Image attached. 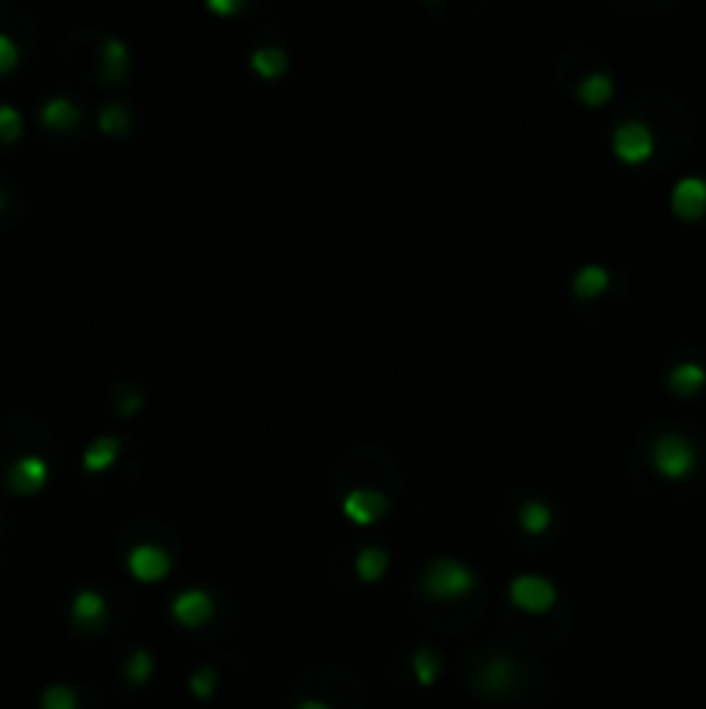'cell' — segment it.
Listing matches in <instances>:
<instances>
[{"label": "cell", "mask_w": 706, "mask_h": 709, "mask_svg": "<svg viewBox=\"0 0 706 709\" xmlns=\"http://www.w3.org/2000/svg\"><path fill=\"white\" fill-rule=\"evenodd\" d=\"M475 585H478L475 571H471L468 564L454 561V557H440V561H433L423 575V588H426V595H433V599H461V595H468Z\"/></svg>", "instance_id": "obj_1"}, {"label": "cell", "mask_w": 706, "mask_h": 709, "mask_svg": "<svg viewBox=\"0 0 706 709\" xmlns=\"http://www.w3.org/2000/svg\"><path fill=\"white\" fill-rule=\"evenodd\" d=\"M651 467L662 474L665 481H682L693 474L696 467V447L679 433H665L651 447Z\"/></svg>", "instance_id": "obj_2"}, {"label": "cell", "mask_w": 706, "mask_h": 709, "mask_svg": "<svg viewBox=\"0 0 706 709\" xmlns=\"http://www.w3.org/2000/svg\"><path fill=\"white\" fill-rule=\"evenodd\" d=\"M509 599H513V606L523 609V613L544 616L558 606V588L540 575H516L513 582H509Z\"/></svg>", "instance_id": "obj_3"}, {"label": "cell", "mask_w": 706, "mask_h": 709, "mask_svg": "<svg viewBox=\"0 0 706 709\" xmlns=\"http://www.w3.org/2000/svg\"><path fill=\"white\" fill-rule=\"evenodd\" d=\"M613 153L627 167H641V163H648L655 156V135L644 122H623L613 132Z\"/></svg>", "instance_id": "obj_4"}, {"label": "cell", "mask_w": 706, "mask_h": 709, "mask_svg": "<svg viewBox=\"0 0 706 709\" xmlns=\"http://www.w3.org/2000/svg\"><path fill=\"white\" fill-rule=\"evenodd\" d=\"M129 571L132 578H139L142 585H156L163 582V578L170 575V568H174V561H170V554L163 547H156V543H139V547L129 550Z\"/></svg>", "instance_id": "obj_5"}, {"label": "cell", "mask_w": 706, "mask_h": 709, "mask_svg": "<svg viewBox=\"0 0 706 709\" xmlns=\"http://www.w3.org/2000/svg\"><path fill=\"white\" fill-rule=\"evenodd\" d=\"M672 211L682 222H700L706 215V180L703 177H682L672 187Z\"/></svg>", "instance_id": "obj_6"}, {"label": "cell", "mask_w": 706, "mask_h": 709, "mask_svg": "<svg viewBox=\"0 0 706 709\" xmlns=\"http://www.w3.org/2000/svg\"><path fill=\"white\" fill-rule=\"evenodd\" d=\"M385 512L388 499L381 492H371V488H353L347 499H343V516L357 526H374Z\"/></svg>", "instance_id": "obj_7"}, {"label": "cell", "mask_w": 706, "mask_h": 709, "mask_svg": "<svg viewBox=\"0 0 706 709\" xmlns=\"http://www.w3.org/2000/svg\"><path fill=\"white\" fill-rule=\"evenodd\" d=\"M45 481H49V464H45L42 457H21L14 460V467L7 471V488H11L14 495H35L45 488Z\"/></svg>", "instance_id": "obj_8"}, {"label": "cell", "mask_w": 706, "mask_h": 709, "mask_svg": "<svg viewBox=\"0 0 706 709\" xmlns=\"http://www.w3.org/2000/svg\"><path fill=\"white\" fill-rule=\"evenodd\" d=\"M170 613H174V620L180 626H205L215 613V602L205 588H187V592H180L174 599Z\"/></svg>", "instance_id": "obj_9"}, {"label": "cell", "mask_w": 706, "mask_h": 709, "mask_svg": "<svg viewBox=\"0 0 706 709\" xmlns=\"http://www.w3.org/2000/svg\"><path fill=\"white\" fill-rule=\"evenodd\" d=\"M513 678H516V665L506 658V654H495L488 658L475 675V685L485 692V696H506L513 689Z\"/></svg>", "instance_id": "obj_10"}, {"label": "cell", "mask_w": 706, "mask_h": 709, "mask_svg": "<svg viewBox=\"0 0 706 709\" xmlns=\"http://www.w3.org/2000/svg\"><path fill=\"white\" fill-rule=\"evenodd\" d=\"M703 384H706V367L696 364V360H682V364H675L672 371H668V388L682 398L700 395Z\"/></svg>", "instance_id": "obj_11"}, {"label": "cell", "mask_w": 706, "mask_h": 709, "mask_svg": "<svg viewBox=\"0 0 706 709\" xmlns=\"http://www.w3.org/2000/svg\"><path fill=\"white\" fill-rule=\"evenodd\" d=\"M104 613H108V602H104L101 592H94V588H84V592L73 595V606H70L73 623L97 626V623L104 620Z\"/></svg>", "instance_id": "obj_12"}, {"label": "cell", "mask_w": 706, "mask_h": 709, "mask_svg": "<svg viewBox=\"0 0 706 709\" xmlns=\"http://www.w3.org/2000/svg\"><path fill=\"white\" fill-rule=\"evenodd\" d=\"M80 108L66 97H52V101L42 104V125L52 128V132H70L73 125H80Z\"/></svg>", "instance_id": "obj_13"}, {"label": "cell", "mask_w": 706, "mask_h": 709, "mask_svg": "<svg viewBox=\"0 0 706 709\" xmlns=\"http://www.w3.org/2000/svg\"><path fill=\"white\" fill-rule=\"evenodd\" d=\"M606 288H610V270L599 267V263H585V267L572 277V291H575V298H582V301L599 298Z\"/></svg>", "instance_id": "obj_14"}, {"label": "cell", "mask_w": 706, "mask_h": 709, "mask_svg": "<svg viewBox=\"0 0 706 709\" xmlns=\"http://www.w3.org/2000/svg\"><path fill=\"white\" fill-rule=\"evenodd\" d=\"M118 454H122V443H118L115 436H101V440H94V443H90V447L84 450V471H87V474L108 471V467H115Z\"/></svg>", "instance_id": "obj_15"}, {"label": "cell", "mask_w": 706, "mask_h": 709, "mask_svg": "<svg viewBox=\"0 0 706 709\" xmlns=\"http://www.w3.org/2000/svg\"><path fill=\"white\" fill-rule=\"evenodd\" d=\"M129 70V49H125L122 39H104L101 45V77L108 84H118Z\"/></svg>", "instance_id": "obj_16"}, {"label": "cell", "mask_w": 706, "mask_h": 709, "mask_svg": "<svg viewBox=\"0 0 706 709\" xmlns=\"http://www.w3.org/2000/svg\"><path fill=\"white\" fill-rule=\"evenodd\" d=\"M250 66L260 80H281L284 73H288V56H284V49H277V45H264V49H257L250 56Z\"/></svg>", "instance_id": "obj_17"}, {"label": "cell", "mask_w": 706, "mask_h": 709, "mask_svg": "<svg viewBox=\"0 0 706 709\" xmlns=\"http://www.w3.org/2000/svg\"><path fill=\"white\" fill-rule=\"evenodd\" d=\"M610 97H613V77H606V73H589L578 84V101L589 104V108H603Z\"/></svg>", "instance_id": "obj_18"}, {"label": "cell", "mask_w": 706, "mask_h": 709, "mask_svg": "<svg viewBox=\"0 0 706 709\" xmlns=\"http://www.w3.org/2000/svg\"><path fill=\"white\" fill-rule=\"evenodd\" d=\"M385 571H388V550H381V547H364V550L357 554V575H360V582H367V585L381 582V578H385Z\"/></svg>", "instance_id": "obj_19"}, {"label": "cell", "mask_w": 706, "mask_h": 709, "mask_svg": "<svg viewBox=\"0 0 706 709\" xmlns=\"http://www.w3.org/2000/svg\"><path fill=\"white\" fill-rule=\"evenodd\" d=\"M554 523V512L547 502H527L520 509V526L523 533H530V537H540V533H547Z\"/></svg>", "instance_id": "obj_20"}, {"label": "cell", "mask_w": 706, "mask_h": 709, "mask_svg": "<svg viewBox=\"0 0 706 709\" xmlns=\"http://www.w3.org/2000/svg\"><path fill=\"white\" fill-rule=\"evenodd\" d=\"M412 671H416L419 685H433L440 678V654L433 647H419L416 658H412Z\"/></svg>", "instance_id": "obj_21"}, {"label": "cell", "mask_w": 706, "mask_h": 709, "mask_svg": "<svg viewBox=\"0 0 706 709\" xmlns=\"http://www.w3.org/2000/svg\"><path fill=\"white\" fill-rule=\"evenodd\" d=\"M97 125H101L104 135H125L132 125L129 111L122 108V104H108V108H101V118H97Z\"/></svg>", "instance_id": "obj_22"}, {"label": "cell", "mask_w": 706, "mask_h": 709, "mask_svg": "<svg viewBox=\"0 0 706 709\" xmlns=\"http://www.w3.org/2000/svg\"><path fill=\"white\" fill-rule=\"evenodd\" d=\"M149 675H153V654L149 651H132L129 661H125V678H129L132 685H142L149 682Z\"/></svg>", "instance_id": "obj_23"}, {"label": "cell", "mask_w": 706, "mask_h": 709, "mask_svg": "<svg viewBox=\"0 0 706 709\" xmlns=\"http://www.w3.org/2000/svg\"><path fill=\"white\" fill-rule=\"evenodd\" d=\"M21 132H25L21 111L11 108V104H0V142H18Z\"/></svg>", "instance_id": "obj_24"}, {"label": "cell", "mask_w": 706, "mask_h": 709, "mask_svg": "<svg viewBox=\"0 0 706 709\" xmlns=\"http://www.w3.org/2000/svg\"><path fill=\"white\" fill-rule=\"evenodd\" d=\"M187 689H191L194 699H212L215 689H219V675H215V668H198L191 675V682H187Z\"/></svg>", "instance_id": "obj_25"}, {"label": "cell", "mask_w": 706, "mask_h": 709, "mask_svg": "<svg viewBox=\"0 0 706 709\" xmlns=\"http://www.w3.org/2000/svg\"><path fill=\"white\" fill-rule=\"evenodd\" d=\"M42 709H77V692L70 685H49L42 692Z\"/></svg>", "instance_id": "obj_26"}, {"label": "cell", "mask_w": 706, "mask_h": 709, "mask_svg": "<svg viewBox=\"0 0 706 709\" xmlns=\"http://www.w3.org/2000/svg\"><path fill=\"white\" fill-rule=\"evenodd\" d=\"M18 59H21V52H18V45H14V39L0 35V77H4V73H11L14 66H18Z\"/></svg>", "instance_id": "obj_27"}, {"label": "cell", "mask_w": 706, "mask_h": 709, "mask_svg": "<svg viewBox=\"0 0 706 709\" xmlns=\"http://www.w3.org/2000/svg\"><path fill=\"white\" fill-rule=\"evenodd\" d=\"M205 4H208V11L219 14V18H232L236 11H243L246 0H205Z\"/></svg>", "instance_id": "obj_28"}, {"label": "cell", "mask_w": 706, "mask_h": 709, "mask_svg": "<svg viewBox=\"0 0 706 709\" xmlns=\"http://www.w3.org/2000/svg\"><path fill=\"white\" fill-rule=\"evenodd\" d=\"M139 409H142V395H125L122 402H118V412H122L125 419L139 416Z\"/></svg>", "instance_id": "obj_29"}, {"label": "cell", "mask_w": 706, "mask_h": 709, "mask_svg": "<svg viewBox=\"0 0 706 709\" xmlns=\"http://www.w3.org/2000/svg\"><path fill=\"white\" fill-rule=\"evenodd\" d=\"M298 709H333V706H326V703H319V699H305Z\"/></svg>", "instance_id": "obj_30"}, {"label": "cell", "mask_w": 706, "mask_h": 709, "mask_svg": "<svg viewBox=\"0 0 706 709\" xmlns=\"http://www.w3.org/2000/svg\"><path fill=\"white\" fill-rule=\"evenodd\" d=\"M0 208H4V194H0Z\"/></svg>", "instance_id": "obj_31"}]
</instances>
